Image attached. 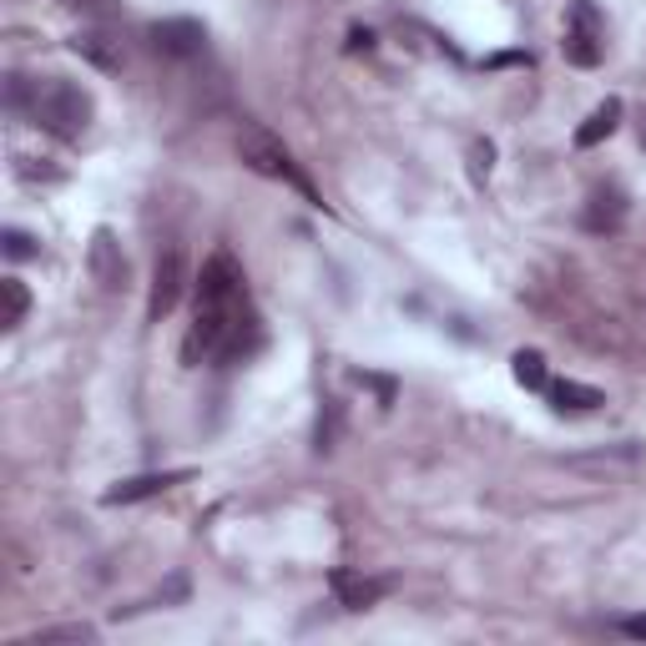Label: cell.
Masks as SVG:
<instances>
[{
	"label": "cell",
	"mask_w": 646,
	"mask_h": 646,
	"mask_svg": "<svg viewBox=\"0 0 646 646\" xmlns=\"http://www.w3.org/2000/svg\"><path fill=\"white\" fill-rule=\"evenodd\" d=\"M5 258H11V263H26V258H36V238H31V233H21V227H5Z\"/></svg>",
	"instance_id": "obj_17"
},
{
	"label": "cell",
	"mask_w": 646,
	"mask_h": 646,
	"mask_svg": "<svg viewBox=\"0 0 646 646\" xmlns=\"http://www.w3.org/2000/svg\"><path fill=\"white\" fill-rule=\"evenodd\" d=\"M621 632L632 636V642H646V616H626L621 621Z\"/></svg>",
	"instance_id": "obj_19"
},
{
	"label": "cell",
	"mask_w": 646,
	"mask_h": 646,
	"mask_svg": "<svg viewBox=\"0 0 646 646\" xmlns=\"http://www.w3.org/2000/svg\"><path fill=\"white\" fill-rule=\"evenodd\" d=\"M616 127H621V102H616V96H607V102L596 106L591 117L576 127V146H580V152H586V146H601L611 132H616Z\"/></svg>",
	"instance_id": "obj_12"
},
{
	"label": "cell",
	"mask_w": 646,
	"mask_h": 646,
	"mask_svg": "<svg viewBox=\"0 0 646 646\" xmlns=\"http://www.w3.org/2000/svg\"><path fill=\"white\" fill-rule=\"evenodd\" d=\"M187 480H192V470H157V475L117 480V485L106 490L102 501H106V505H137V501H152V495H162V490H172V485H187Z\"/></svg>",
	"instance_id": "obj_9"
},
{
	"label": "cell",
	"mask_w": 646,
	"mask_h": 646,
	"mask_svg": "<svg viewBox=\"0 0 646 646\" xmlns=\"http://www.w3.org/2000/svg\"><path fill=\"white\" fill-rule=\"evenodd\" d=\"M0 304H5V314H0V329H5V333L21 329V324H26V314H31L26 283H21V278H0Z\"/></svg>",
	"instance_id": "obj_14"
},
{
	"label": "cell",
	"mask_w": 646,
	"mask_h": 646,
	"mask_svg": "<svg viewBox=\"0 0 646 646\" xmlns=\"http://www.w3.org/2000/svg\"><path fill=\"white\" fill-rule=\"evenodd\" d=\"M349 51H374V36H369V31H349Z\"/></svg>",
	"instance_id": "obj_20"
},
{
	"label": "cell",
	"mask_w": 646,
	"mask_h": 646,
	"mask_svg": "<svg viewBox=\"0 0 646 646\" xmlns=\"http://www.w3.org/2000/svg\"><path fill=\"white\" fill-rule=\"evenodd\" d=\"M621 223H626V192L621 187H596L586 212H580V227L586 233H621Z\"/></svg>",
	"instance_id": "obj_10"
},
{
	"label": "cell",
	"mask_w": 646,
	"mask_h": 646,
	"mask_svg": "<svg viewBox=\"0 0 646 646\" xmlns=\"http://www.w3.org/2000/svg\"><path fill=\"white\" fill-rule=\"evenodd\" d=\"M71 51H77L81 61H92L96 71H121V51L106 36H96V31H77V36H71Z\"/></svg>",
	"instance_id": "obj_13"
},
{
	"label": "cell",
	"mask_w": 646,
	"mask_h": 646,
	"mask_svg": "<svg viewBox=\"0 0 646 646\" xmlns=\"http://www.w3.org/2000/svg\"><path fill=\"white\" fill-rule=\"evenodd\" d=\"M183 289H187V268H183V252L172 248V252H162L157 268H152V298H146V318H152V324H162V318L177 308Z\"/></svg>",
	"instance_id": "obj_5"
},
{
	"label": "cell",
	"mask_w": 646,
	"mask_h": 646,
	"mask_svg": "<svg viewBox=\"0 0 646 646\" xmlns=\"http://www.w3.org/2000/svg\"><path fill=\"white\" fill-rule=\"evenodd\" d=\"M263 349V318L248 298V278H243L238 258L218 248L198 273V314H192V333L183 343L187 364H243Z\"/></svg>",
	"instance_id": "obj_1"
},
{
	"label": "cell",
	"mask_w": 646,
	"mask_h": 646,
	"mask_svg": "<svg viewBox=\"0 0 646 646\" xmlns=\"http://www.w3.org/2000/svg\"><path fill=\"white\" fill-rule=\"evenodd\" d=\"M92 626H46V632H36V636H26L21 646H51V642H92Z\"/></svg>",
	"instance_id": "obj_16"
},
{
	"label": "cell",
	"mask_w": 646,
	"mask_h": 646,
	"mask_svg": "<svg viewBox=\"0 0 646 646\" xmlns=\"http://www.w3.org/2000/svg\"><path fill=\"white\" fill-rule=\"evenodd\" d=\"M238 157L248 162L258 177H273V183L293 187L304 202H314V208H324V198H318V187L308 183V172L293 162V152L283 142H278L273 132H263L258 121H243V132H238Z\"/></svg>",
	"instance_id": "obj_3"
},
{
	"label": "cell",
	"mask_w": 646,
	"mask_h": 646,
	"mask_svg": "<svg viewBox=\"0 0 646 646\" xmlns=\"http://www.w3.org/2000/svg\"><path fill=\"white\" fill-rule=\"evenodd\" d=\"M152 46H157L162 56H198L202 46H208V31H202V21H192V15H172V21H157L152 26Z\"/></svg>",
	"instance_id": "obj_7"
},
{
	"label": "cell",
	"mask_w": 646,
	"mask_h": 646,
	"mask_svg": "<svg viewBox=\"0 0 646 646\" xmlns=\"http://www.w3.org/2000/svg\"><path fill=\"white\" fill-rule=\"evenodd\" d=\"M490 167H495V146H490V142H475V146H470V177H475V183H485Z\"/></svg>",
	"instance_id": "obj_18"
},
{
	"label": "cell",
	"mask_w": 646,
	"mask_h": 646,
	"mask_svg": "<svg viewBox=\"0 0 646 646\" xmlns=\"http://www.w3.org/2000/svg\"><path fill=\"white\" fill-rule=\"evenodd\" d=\"M395 586H399L395 576H354V571H333V591H339V607L343 611H369V607H379V601L395 591Z\"/></svg>",
	"instance_id": "obj_6"
},
{
	"label": "cell",
	"mask_w": 646,
	"mask_h": 646,
	"mask_svg": "<svg viewBox=\"0 0 646 646\" xmlns=\"http://www.w3.org/2000/svg\"><path fill=\"white\" fill-rule=\"evenodd\" d=\"M515 369V384H526V389H545V359L536 354V349H520V354L510 359Z\"/></svg>",
	"instance_id": "obj_15"
},
{
	"label": "cell",
	"mask_w": 646,
	"mask_h": 646,
	"mask_svg": "<svg viewBox=\"0 0 646 646\" xmlns=\"http://www.w3.org/2000/svg\"><path fill=\"white\" fill-rule=\"evenodd\" d=\"M545 389H551V404L561 409V414H591V409L607 404L601 389H591V384H580V379H555V384H545Z\"/></svg>",
	"instance_id": "obj_11"
},
{
	"label": "cell",
	"mask_w": 646,
	"mask_h": 646,
	"mask_svg": "<svg viewBox=\"0 0 646 646\" xmlns=\"http://www.w3.org/2000/svg\"><path fill=\"white\" fill-rule=\"evenodd\" d=\"M607 31H601V15H596L591 0H571L566 11V40H561V56H566L571 67L591 71L601 67V51H607Z\"/></svg>",
	"instance_id": "obj_4"
},
{
	"label": "cell",
	"mask_w": 646,
	"mask_h": 646,
	"mask_svg": "<svg viewBox=\"0 0 646 646\" xmlns=\"http://www.w3.org/2000/svg\"><path fill=\"white\" fill-rule=\"evenodd\" d=\"M5 102H11V111H21L31 127L51 132L56 142H81L86 127H92V111H96L92 92L77 86V81H67V77H36V81L11 77Z\"/></svg>",
	"instance_id": "obj_2"
},
{
	"label": "cell",
	"mask_w": 646,
	"mask_h": 646,
	"mask_svg": "<svg viewBox=\"0 0 646 646\" xmlns=\"http://www.w3.org/2000/svg\"><path fill=\"white\" fill-rule=\"evenodd\" d=\"M86 263H92V278L102 283L106 293H117L127 283V258H121L117 238H111V227H96L92 233V252H86Z\"/></svg>",
	"instance_id": "obj_8"
},
{
	"label": "cell",
	"mask_w": 646,
	"mask_h": 646,
	"mask_svg": "<svg viewBox=\"0 0 646 646\" xmlns=\"http://www.w3.org/2000/svg\"><path fill=\"white\" fill-rule=\"evenodd\" d=\"M642 146H646V117H642Z\"/></svg>",
	"instance_id": "obj_21"
}]
</instances>
